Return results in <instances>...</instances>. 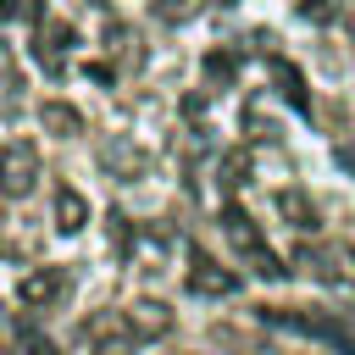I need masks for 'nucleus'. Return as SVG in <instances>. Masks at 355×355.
<instances>
[{
    "instance_id": "14",
    "label": "nucleus",
    "mask_w": 355,
    "mask_h": 355,
    "mask_svg": "<svg viewBox=\"0 0 355 355\" xmlns=\"http://www.w3.org/2000/svg\"><path fill=\"white\" fill-rule=\"evenodd\" d=\"M100 161H105L111 172H122V178H139V172H144V155H139V150H128V144H105V150H100Z\"/></svg>"
},
{
    "instance_id": "22",
    "label": "nucleus",
    "mask_w": 355,
    "mask_h": 355,
    "mask_svg": "<svg viewBox=\"0 0 355 355\" xmlns=\"http://www.w3.org/2000/svg\"><path fill=\"white\" fill-rule=\"evenodd\" d=\"M300 17H305V22H327L333 6H327V0H300Z\"/></svg>"
},
{
    "instance_id": "20",
    "label": "nucleus",
    "mask_w": 355,
    "mask_h": 355,
    "mask_svg": "<svg viewBox=\"0 0 355 355\" xmlns=\"http://www.w3.org/2000/svg\"><path fill=\"white\" fill-rule=\"evenodd\" d=\"M22 89V78H17V61H11V50L0 44V100H11Z\"/></svg>"
},
{
    "instance_id": "12",
    "label": "nucleus",
    "mask_w": 355,
    "mask_h": 355,
    "mask_svg": "<svg viewBox=\"0 0 355 355\" xmlns=\"http://www.w3.org/2000/svg\"><path fill=\"white\" fill-rule=\"evenodd\" d=\"M39 128H44V133L72 139V133H83V116H78L72 105H61V100H44V105H39Z\"/></svg>"
},
{
    "instance_id": "3",
    "label": "nucleus",
    "mask_w": 355,
    "mask_h": 355,
    "mask_svg": "<svg viewBox=\"0 0 355 355\" xmlns=\"http://www.w3.org/2000/svg\"><path fill=\"white\" fill-rule=\"evenodd\" d=\"M33 189H39V150L28 139L0 144V194L6 200H28Z\"/></svg>"
},
{
    "instance_id": "19",
    "label": "nucleus",
    "mask_w": 355,
    "mask_h": 355,
    "mask_svg": "<svg viewBox=\"0 0 355 355\" xmlns=\"http://www.w3.org/2000/svg\"><path fill=\"white\" fill-rule=\"evenodd\" d=\"M39 0H0V22H33Z\"/></svg>"
},
{
    "instance_id": "16",
    "label": "nucleus",
    "mask_w": 355,
    "mask_h": 355,
    "mask_svg": "<svg viewBox=\"0 0 355 355\" xmlns=\"http://www.w3.org/2000/svg\"><path fill=\"white\" fill-rule=\"evenodd\" d=\"M244 166H250V155H244V150L222 155V166H216V183H222V194H233V189L244 183Z\"/></svg>"
},
{
    "instance_id": "5",
    "label": "nucleus",
    "mask_w": 355,
    "mask_h": 355,
    "mask_svg": "<svg viewBox=\"0 0 355 355\" xmlns=\"http://www.w3.org/2000/svg\"><path fill=\"white\" fill-rule=\"evenodd\" d=\"M72 22H61V17H33V61L50 72V78H61L67 72V50H72Z\"/></svg>"
},
{
    "instance_id": "18",
    "label": "nucleus",
    "mask_w": 355,
    "mask_h": 355,
    "mask_svg": "<svg viewBox=\"0 0 355 355\" xmlns=\"http://www.w3.org/2000/svg\"><path fill=\"white\" fill-rule=\"evenodd\" d=\"M17 338H22V349H28V355H55V344H50L33 322H22V327H17Z\"/></svg>"
},
{
    "instance_id": "10",
    "label": "nucleus",
    "mask_w": 355,
    "mask_h": 355,
    "mask_svg": "<svg viewBox=\"0 0 355 355\" xmlns=\"http://www.w3.org/2000/svg\"><path fill=\"white\" fill-rule=\"evenodd\" d=\"M272 205H277V216H283V222H288V227H300V233H305V227H311V233H316V222H322V216H316V205H311V194H305V189H277V200H272Z\"/></svg>"
},
{
    "instance_id": "21",
    "label": "nucleus",
    "mask_w": 355,
    "mask_h": 355,
    "mask_svg": "<svg viewBox=\"0 0 355 355\" xmlns=\"http://www.w3.org/2000/svg\"><path fill=\"white\" fill-rule=\"evenodd\" d=\"M155 11H161L166 22H189V17H194V0H155Z\"/></svg>"
},
{
    "instance_id": "8",
    "label": "nucleus",
    "mask_w": 355,
    "mask_h": 355,
    "mask_svg": "<svg viewBox=\"0 0 355 355\" xmlns=\"http://www.w3.org/2000/svg\"><path fill=\"white\" fill-rule=\"evenodd\" d=\"M116 233H122V250H128V261H133L139 272H161V261H166V250H172V233H144V227L128 233L122 216H116Z\"/></svg>"
},
{
    "instance_id": "2",
    "label": "nucleus",
    "mask_w": 355,
    "mask_h": 355,
    "mask_svg": "<svg viewBox=\"0 0 355 355\" xmlns=\"http://www.w3.org/2000/svg\"><path fill=\"white\" fill-rule=\"evenodd\" d=\"M222 233H227V244H233V255H239V261H244V266H250L255 277H283V272H288V266H283V261L272 255V244H266V233L255 227V216H250L244 205H233V200L222 205Z\"/></svg>"
},
{
    "instance_id": "11",
    "label": "nucleus",
    "mask_w": 355,
    "mask_h": 355,
    "mask_svg": "<svg viewBox=\"0 0 355 355\" xmlns=\"http://www.w3.org/2000/svg\"><path fill=\"white\" fill-rule=\"evenodd\" d=\"M266 67H272V78H277V89H283V100H288L294 111H311V89H305V78H300V67H294V61H283V55H272Z\"/></svg>"
},
{
    "instance_id": "25",
    "label": "nucleus",
    "mask_w": 355,
    "mask_h": 355,
    "mask_svg": "<svg viewBox=\"0 0 355 355\" xmlns=\"http://www.w3.org/2000/svg\"><path fill=\"white\" fill-rule=\"evenodd\" d=\"M349 28H355V22H349Z\"/></svg>"
},
{
    "instance_id": "24",
    "label": "nucleus",
    "mask_w": 355,
    "mask_h": 355,
    "mask_svg": "<svg viewBox=\"0 0 355 355\" xmlns=\"http://www.w3.org/2000/svg\"><path fill=\"white\" fill-rule=\"evenodd\" d=\"M0 338H6V311H0Z\"/></svg>"
},
{
    "instance_id": "15",
    "label": "nucleus",
    "mask_w": 355,
    "mask_h": 355,
    "mask_svg": "<svg viewBox=\"0 0 355 355\" xmlns=\"http://www.w3.org/2000/svg\"><path fill=\"white\" fill-rule=\"evenodd\" d=\"M133 349H139V338L128 333V322H122L116 333H100V338L89 344V355H133Z\"/></svg>"
},
{
    "instance_id": "17",
    "label": "nucleus",
    "mask_w": 355,
    "mask_h": 355,
    "mask_svg": "<svg viewBox=\"0 0 355 355\" xmlns=\"http://www.w3.org/2000/svg\"><path fill=\"white\" fill-rule=\"evenodd\" d=\"M233 72H239V55L233 50H211L205 55V78L211 83H233Z\"/></svg>"
},
{
    "instance_id": "9",
    "label": "nucleus",
    "mask_w": 355,
    "mask_h": 355,
    "mask_svg": "<svg viewBox=\"0 0 355 355\" xmlns=\"http://www.w3.org/2000/svg\"><path fill=\"white\" fill-rule=\"evenodd\" d=\"M122 322H128V333H133L139 344H150V338H166V333H172V311H166L161 300H133V305L122 311Z\"/></svg>"
},
{
    "instance_id": "6",
    "label": "nucleus",
    "mask_w": 355,
    "mask_h": 355,
    "mask_svg": "<svg viewBox=\"0 0 355 355\" xmlns=\"http://www.w3.org/2000/svg\"><path fill=\"white\" fill-rule=\"evenodd\" d=\"M67 288H72L67 266H39V272H28V277L17 283V300H22L28 311H50V305L67 300Z\"/></svg>"
},
{
    "instance_id": "7",
    "label": "nucleus",
    "mask_w": 355,
    "mask_h": 355,
    "mask_svg": "<svg viewBox=\"0 0 355 355\" xmlns=\"http://www.w3.org/2000/svg\"><path fill=\"white\" fill-rule=\"evenodd\" d=\"M300 266L322 283H355V255L344 244H305L300 250Z\"/></svg>"
},
{
    "instance_id": "1",
    "label": "nucleus",
    "mask_w": 355,
    "mask_h": 355,
    "mask_svg": "<svg viewBox=\"0 0 355 355\" xmlns=\"http://www.w3.org/2000/svg\"><path fill=\"white\" fill-rule=\"evenodd\" d=\"M261 322L266 327H283V333H300V338H316L338 355H355V333L333 316V311H305V305H261Z\"/></svg>"
},
{
    "instance_id": "4",
    "label": "nucleus",
    "mask_w": 355,
    "mask_h": 355,
    "mask_svg": "<svg viewBox=\"0 0 355 355\" xmlns=\"http://www.w3.org/2000/svg\"><path fill=\"white\" fill-rule=\"evenodd\" d=\"M183 283H189V294H200V300H227V294H239V272H227L216 255H205L200 244H189V272H183Z\"/></svg>"
},
{
    "instance_id": "13",
    "label": "nucleus",
    "mask_w": 355,
    "mask_h": 355,
    "mask_svg": "<svg viewBox=\"0 0 355 355\" xmlns=\"http://www.w3.org/2000/svg\"><path fill=\"white\" fill-rule=\"evenodd\" d=\"M83 222H89V200L78 189H55V227L61 233H78Z\"/></svg>"
},
{
    "instance_id": "23",
    "label": "nucleus",
    "mask_w": 355,
    "mask_h": 355,
    "mask_svg": "<svg viewBox=\"0 0 355 355\" xmlns=\"http://www.w3.org/2000/svg\"><path fill=\"white\" fill-rule=\"evenodd\" d=\"M338 166H344V172H355V144H338Z\"/></svg>"
}]
</instances>
